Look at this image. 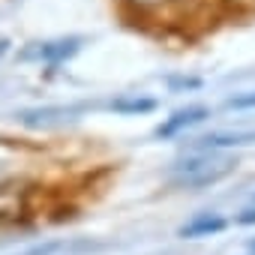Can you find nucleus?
Wrapping results in <instances>:
<instances>
[{
    "mask_svg": "<svg viewBox=\"0 0 255 255\" xmlns=\"http://www.w3.org/2000/svg\"><path fill=\"white\" fill-rule=\"evenodd\" d=\"M252 249H255V240H252Z\"/></svg>",
    "mask_w": 255,
    "mask_h": 255,
    "instance_id": "9b49d317",
    "label": "nucleus"
},
{
    "mask_svg": "<svg viewBox=\"0 0 255 255\" xmlns=\"http://www.w3.org/2000/svg\"><path fill=\"white\" fill-rule=\"evenodd\" d=\"M78 51V39H60V42H42L36 48H27L21 57L24 60H45V63H60Z\"/></svg>",
    "mask_w": 255,
    "mask_h": 255,
    "instance_id": "7ed1b4c3",
    "label": "nucleus"
},
{
    "mask_svg": "<svg viewBox=\"0 0 255 255\" xmlns=\"http://www.w3.org/2000/svg\"><path fill=\"white\" fill-rule=\"evenodd\" d=\"M129 3H135V6H153V3H162V0H129Z\"/></svg>",
    "mask_w": 255,
    "mask_h": 255,
    "instance_id": "1a4fd4ad",
    "label": "nucleus"
},
{
    "mask_svg": "<svg viewBox=\"0 0 255 255\" xmlns=\"http://www.w3.org/2000/svg\"><path fill=\"white\" fill-rule=\"evenodd\" d=\"M75 249H96L90 243H66V240H51V243H39V246H30L18 255H54V252H75Z\"/></svg>",
    "mask_w": 255,
    "mask_h": 255,
    "instance_id": "39448f33",
    "label": "nucleus"
},
{
    "mask_svg": "<svg viewBox=\"0 0 255 255\" xmlns=\"http://www.w3.org/2000/svg\"><path fill=\"white\" fill-rule=\"evenodd\" d=\"M6 51V39H0V54H3Z\"/></svg>",
    "mask_w": 255,
    "mask_h": 255,
    "instance_id": "9d476101",
    "label": "nucleus"
},
{
    "mask_svg": "<svg viewBox=\"0 0 255 255\" xmlns=\"http://www.w3.org/2000/svg\"><path fill=\"white\" fill-rule=\"evenodd\" d=\"M237 168V159L219 150H195L192 156L171 165V183L180 189H204L225 180Z\"/></svg>",
    "mask_w": 255,
    "mask_h": 255,
    "instance_id": "f257e3e1",
    "label": "nucleus"
},
{
    "mask_svg": "<svg viewBox=\"0 0 255 255\" xmlns=\"http://www.w3.org/2000/svg\"><path fill=\"white\" fill-rule=\"evenodd\" d=\"M237 222H240V225H249V222H255V210H243V216H237Z\"/></svg>",
    "mask_w": 255,
    "mask_h": 255,
    "instance_id": "6e6552de",
    "label": "nucleus"
},
{
    "mask_svg": "<svg viewBox=\"0 0 255 255\" xmlns=\"http://www.w3.org/2000/svg\"><path fill=\"white\" fill-rule=\"evenodd\" d=\"M210 117V111L204 108V105H192V108H183V111H174L159 129H156V135L159 138H174V135H180V132H186V129H192L195 123H204Z\"/></svg>",
    "mask_w": 255,
    "mask_h": 255,
    "instance_id": "f03ea898",
    "label": "nucleus"
},
{
    "mask_svg": "<svg viewBox=\"0 0 255 255\" xmlns=\"http://www.w3.org/2000/svg\"><path fill=\"white\" fill-rule=\"evenodd\" d=\"M225 105H228V108H234V111H246V108H255V93H240V96H231Z\"/></svg>",
    "mask_w": 255,
    "mask_h": 255,
    "instance_id": "0eeeda50",
    "label": "nucleus"
},
{
    "mask_svg": "<svg viewBox=\"0 0 255 255\" xmlns=\"http://www.w3.org/2000/svg\"><path fill=\"white\" fill-rule=\"evenodd\" d=\"M225 228V219L216 216V213H201L195 219H189L183 228H180V237H210V234H219Z\"/></svg>",
    "mask_w": 255,
    "mask_h": 255,
    "instance_id": "20e7f679",
    "label": "nucleus"
},
{
    "mask_svg": "<svg viewBox=\"0 0 255 255\" xmlns=\"http://www.w3.org/2000/svg\"><path fill=\"white\" fill-rule=\"evenodd\" d=\"M111 108L114 111H120V114H144V111H153L156 108V99H117V102H111Z\"/></svg>",
    "mask_w": 255,
    "mask_h": 255,
    "instance_id": "423d86ee",
    "label": "nucleus"
}]
</instances>
